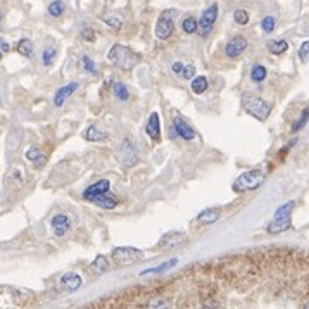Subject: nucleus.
I'll return each mask as SVG.
<instances>
[{"label": "nucleus", "mask_w": 309, "mask_h": 309, "mask_svg": "<svg viewBox=\"0 0 309 309\" xmlns=\"http://www.w3.org/2000/svg\"><path fill=\"white\" fill-rule=\"evenodd\" d=\"M173 130L178 137H182L183 140H194L195 139V130L190 126L189 123H185L182 118L173 119Z\"/></svg>", "instance_id": "nucleus-13"}, {"label": "nucleus", "mask_w": 309, "mask_h": 309, "mask_svg": "<svg viewBox=\"0 0 309 309\" xmlns=\"http://www.w3.org/2000/svg\"><path fill=\"white\" fill-rule=\"evenodd\" d=\"M182 30L185 33H189V35H192V33H195L199 30V21L194 18V16H189V18L183 19L182 23Z\"/></svg>", "instance_id": "nucleus-25"}, {"label": "nucleus", "mask_w": 309, "mask_h": 309, "mask_svg": "<svg viewBox=\"0 0 309 309\" xmlns=\"http://www.w3.org/2000/svg\"><path fill=\"white\" fill-rule=\"evenodd\" d=\"M218 11H219L218 4H212V6H209L202 12V16L199 19V33L202 36H207L212 31V26H214L216 19H218Z\"/></svg>", "instance_id": "nucleus-7"}, {"label": "nucleus", "mask_w": 309, "mask_h": 309, "mask_svg": "<svg viewBox=\"0 0 309 309\" xmlns=\"http://www.w3.org/2000/svg\"><path fill=\"white\" fill-rule=\"evenodd\" d=\"M64 9H66V6L62 0H54V2L49 6V14L52 16V18H59L62 12H64Z\"/></svg>", "instance_id": "nucleus-32"}, {"label": "nucleus", "mask_w": 309, "mask_h": 309, "mask_svg": "<svg viewBox=\"0 0 309 309\" xmlns=\"http://www.w3.org/2000/svg\"><path fill=\"white\" fill-rule=\"evenodd\" d=\"M56 57H57V49L49 47L43 50V54H41V62H43V66H52Z\"/></svg>", "instance_id": "nucleus-31"}, {"label": "nucleus", "mask_w": 309, "mask_h": 309, "mask_svg": "<svg viewBox=\"0 0 309 309\" xmlns=\"http://www.w3.org/2000/svg\"><path fill=\"white\" fill-rule=\"evenodd\" d=\"M107 59H109L111 62H114L119 69L128 71V69H131L133 66H137V62L140 61V56L133 52L131 49L116 43L111 47L109 54H107Z\"/></svg>", "instance_id": "nucleus-1"}, {"label": "nucleus", "mask_w": 309, "mask_h": 309, "mask_svg": "<svg viewBox=\"0 0 309 309\" xmlns=\"http://www.w3.org/2000/svg\"><path fill=\"white\" fill-rule=\"evenodd\" d=\"M152 300H154V302H147V304H145V307H166V306H168V304H166L162 299H152Z\"/></svg>", "instance_id": "nucleus-40"}, {"label": "nucleus", "mask_w": 309, "mask_h": 309, "mask_svg": "<svg viewBox=\"0 0 309 309\" xmlns=\"http://www.w3.org/2000/svg\"><path fill=\"white\" fill-rule=\"evenodd\" d=\"M18 52L24 57H30L33 54V41L30 38H23L18 43Z\"/></svg>", "instance_id": "nucleus-29"}, {"label": "nucleus", "mask_w": 309, "mask_h": 309, "mask_svg": "<svg viewBox=\"0 0 309 309\" xmlns=\"http://www.w3.org/2000/svg\"><path fill=\"white\" fill-rule=\"evenodd\" d=\"M264 182V173L261 169H250L242 173L239 178L233 182L232 189L233 192H249V190H256L257 187L262 185Z\"/></svg>", "instance_id": "nucleus-4"}, {"label": "nucleus", "mask_w": 309, "mask_h": 309, "mask_svg": "<svg viewBox=\"0 0 309 309\" xmlns=\"http://www.w3.org/2000/svg\"><path fill=\"white\" fill-rule=\"evenodd\" d=\"M309 121V107H306L302 112H300V116H299V119L295 121L294 123V126H292V131H299L300 128H304L306 126V123Z\"/></svg>", "instance_id": "nucleus-33"}, {"label": "nucleus", "mask_w": 309, "mask_h": 309, "mask_svg": "<svg viewBox=\"0 0 309 309\" xmlns=\"http://www.w3.org/2000/svg\"><path fill=\"white\" fill-rule=\"evenodd\" d=\"M180 76H182L183 80H192V78L195 76V68L194 66H183V71L180 73Z\"/></svg>", "instance_id": "nucleus-38"}, {"label": "nucleus", "mask_w": 309, "mask_h": 309, "mask_svg": "<svg viewBox=\"0 0 309 309\" xmlns=\"http://www.w3.org/2000/svg\"><path fill=\"white\" fill-rule=\"evenodd\" d=\"M0 61H2V52H0Z\"/></svg>", "instance_id": "nucleus-45"}, {"label": "nucleus", "mask_w": 309, "mask_h": 309, "mask_svg": "<svg viewBox=\"0 0 309 309\" xmlns=\"http://www.w3.org/2000/svg\"><path fill=\"white\" fill-rule=\"evenodd\" d=\"M102 19L109 24L112 30H121V28H123V19H121L119 16H116V14H104Z\"/></svg>", "instance_id": "nucleus-30"}, {"label": "nucleus", "mask_w": 309, "mask_h": 309, "mask_svg": "<svg viewBox=\"0 0 309 309\" xmlns=\"http://www.w3.org/2000/svg\"><path fill=\"white\" fill-rule=\"evenodd\" d=\"M176 264H178V259H169V261L162 262V264H159V266H156V268H150V270H145V271H142L140 275H150V273H164V271L171 270V268H173V266H176Z\"/></svg>", "instance_id": "nucleus-23"}, {"label": "nucleus", "mask_w": 309, "mask_h": 309, "mask_svg": "<svg viewBox=\"0 0 309 309\" xmlns=\"http://www.w3.org/2000/svg\"><path fill=\"white\" fill-rule=\"evenodd\" d=\"M85 139L89 142H102L104 139H106V135H104L97 126H89L85 131Z\"/></svg>", "instance_id": "nucleus-27"}, {"label": "nucleus", "mask_w": 309, "mask_h": 309, "mask_svg": "<svg viewBox=\"0 0 309 309\" xmlns=\"http://www.w3.org/2000/svg\"><path fill=\"white\" fill-rule=\"evenodd\" d=\"M242 106H244V109L247 111L250 116H254L257 121H266L271 112L268 104H266L261 97L252 95V94L242 95Z\"/></svg>", "instance_id": "nucleus-3"}, {"label": "nucleus", "mask_w": 309, "mask_h": 309, "mask_svg": "<svg viewBox=\"0 0 309 309\" xmlns=\"http://www.w3.org/2000/svg\"><path fill=\"white\" fill-rule=\"evenodd\" d=\"M0 21H2V12H0Z\"/></svg>", "instance_id": "nucleus-44"}, {"label": "nucleus", "mask_w": 309, "mask_h": 309, "mask_svg": "<svg viewBox=\"0 0 309 309\" xmlns=\"http://www.w3.org/2000/svg\"><path fill=\"white\" fill-rule=\"evenodd\" d=\"M245 49H247V40H245V36H233V38L227 43L225 52H227V57L235 59V57H239Z\"/></svg>", "instance_id": "nucleus-9"}, {"label": "nucleus", "mask_w": 309, "mask_h": 309, "mask_svg": "<svg viewBox=\"0 0 309 309\" xmlns=\"http://www.w3.org/2000/svg\"><path fill=\"white\" fill-rule=\"evenodd\" d=\"M109 189H111L109 180H99V182H95L94 185H90L89 189L83 192V199L89 200L90 197H95V195L109 194Z\"/></svg>", "instance_id": "nucleus-11"}, {"label": "nucleus", "mask_w": 309, "mask_h": 309, "mask_svg": "<svg viewBox=\"0 0 309 309\" xmlns=\"http://www.w3.org/2000/svg\"><path fill=\"white\" fill-rule=\"evenodd\" d=\"M304 307H309V300H307V302H306V306H304Z\"/></svg>", "instance_id": "nucleus-43"}, {"label": "nucleus", "mask_w": 309, "mask_h": 309, "mask_svg": "<svg viewBox=\"0 0 309 309\" xmlns=\"http://www.w3.org/2000/svg\"><path fill=\"white\" fill-rule=\"evenodd\" d=\"M0 102H2V99H0Z\"/></svg>", "instance_id": "nucleus-46"}, {"label": "nucleus", "mask_w": 309, "mask_h": 309, "mask_svg": "<svg viewBox=\"0 0 309 309\" xmlns=\"http://www.w3.org/2000/svg\"><path fill=\"white\" fill-rule=\"evenodd\" d=\"M50 225H52V232L57 237H64L71 230V219L68 214H56L50 221Z\"/></svg>", "instance_id": "nucleus-10"}, {"label": "nucleus", "mask_w": 309, "mask_h": 309, "mask_svg": "<svg viewBox=\"0 0 309 309\" xmlns=\"http://www.w3.org/2000/svg\"><path fill=\"white\" fill-rule=\"evenodd\" d=\"M174 18H176V11L173 9H166L161 12V16L157 18L156 24V36L159 40H168L171 36V33L174 30Z\"/></svg>", "instance_id": "nucleus-6"}, {"label": "nucleus", "mask_w": 309, "mask_h": 309, "mask_svg": "<svg viewBox=\"0 0 309 309\" xmlns=\"http://www.w3.org/2000/svg\"><path fill=\"white\" fill-rule=\"evenodd\" d=\"M145 131H147V135L152 140H159V137H161V118H159V114H157V112H152V114L149 116V121H147V124H145Z\"/></svg>", "instance_id": "nucleus-14"}, {"label": "nucleus", "mask_w": 309, "mask_h": 309, "mask_svg": "<svg viewBox=\"0 0 309 309\" xmlns=\"http://www.w3.org/2000/svg\"><path fill=\"white\" fill-rule=\"evenodd\" d=\"M207 86H209V83H207V78L204 76H199V78H192V92L194 94H204V92L207 90Z\"/></svg>", "instance_id": "nucleus-22"}, {"label": "nucleus", "mask_w": 309, "mask_h": 309, "mask_svg": "<svg viewBox=\"0 0 309 309\" xmlns=\"http://www.w3.org/2000/svg\"><path fill=\"white\" fill-rule=\"evenodd\" d=\"M89 202L95 204L99 207H104V209H114L118 206V200L112 199L109 194H104V195H95V197H90Z\"/></svg>", "instance_id": "nucleus-17"}, {"label": "nucleus", "mask_w": 309, "mask_h": 309, "mask_svg": "<svg viewBox=\"0 0 309 309\" xmlns=\"http://www.w3.org/2000/svg\"><path fill=\"white\" fill-rule=\"evenodd\" d=\"M112 259L118 266H130L145 259L144 250L137 247H116L112 250Z\"/></svg>", "instance_id": "nucleus-5"}, {"label": "nucleus", "mask_w": 309, "mask_h": 309, "mask_svg": "<svg viewBox=\"0 0 309 309\" xmlns=\"http://www.w3.org/2000/svg\"><path fill=\"white\" fill-rule=\"evenodd\" d=\"M78 83L74 81V83H69V85H66V86H62V89H59L56 92V97H54V106L56 107H61L62 104L66 102V99H69L71 95L74 94V92L78 90Z\"/></svg>", "instance_id": "nucleus-15"}, {"label": "nucleus", "mask_w": 309, "mask_h": 309, "mask_svg": "<svg viewBox=\"0 0 309 309\" xmlns=\"http://www.w3.org/2000/svg\"><path fill=\"white\" fill-rule=\"evenodd\" d=\"M299 59L302 62H307L309 61V40L304 41L302 45H300L299 49Z\"/></svg>", "instance_id": "nucleus-37"}, {"label": "nucleus", "mask_w": 309, "mask_h": 309, "mask_svg": "<svg viewBox=\"0 0 309 309\" xmlns=\"http://www.w3.org/2000/svg\"><path fill=\"white\" fill-rule=\"evenodd\" d=\"M266 74H268V71H266L264 66H261V64H256L252 68V71H250V78H252V81H256V83L264 81Z\"/></svg>", "instance_id": "nucleus-26"}, {"label": "nucleus", "mask_w": 309, "mask_h": 309, "mask_svg": "<svg viewBox=\"0 0 309 309\" xmlns=\"http://www.w3.org/2000/svg\"><path fill=\"white\" fill-rule=\"evenodd\" d=\"M185 233L183 232H168L164 233V235L161 237L159 240V247H178V245H182L183 242H185Z\"/></svg>", "instance_id": "nucleus-12"}, {"label": "nucleus", "mask_w": 309, "mask_h": 309, "mask_svg": "<svg viewBox=\"0 0 309 309\" xmlns=\"http://www.w3.org/2000/svg\"><path fill=\"white\" fill-rule=\"evenodd\" d=\"M0 49H2V52H9V50H11V45L7 43V41H4L2 38H0Z\"/></svg>", "instance_id": "nucleus-42"}, {"label": "nucleus", "mask_w": 309, "mask_h": 309, "mask_svg": "<svg viewBox=\"0 0 309 309\" xmlns=\"http://www.w3.org/2000/svg\"><path fill=\"white\" fill-rule=\"evenodd\" d=\"M81 282L83 280L78 273H66V275H62V278H61L62 287H66V290L68 292L78 290L81 287Z\"/></svg>", "instance_id": "nucleus-16"}, {"label": "nucleus", "mask_w": 309, "mask_h": 309, "mask_svg": "<svg viewBox=\"0 0 309 309\" xmlns=\"http://www.w3.org/2000/svg\"><path fill=\"white\" fill-rule=\"evenodd\" d=\"M9 292L12 294V297H14L16 302H19V300H30L31 297H35L30 290H24V289H14V287H9Z\"/></svg>", "instance_id": "nucleus-28"}, {"label": "nucleus", "mask_w": 309, "mask_h": 309, "mask_svg": "<svg viewBox=\"0 0 309 309\" xmlns=\"http://www.w3.org/2000/svg\"><path fill=\"white\" fill-rule=\"evenodd\" d=\"M90 270L94 271L95 275H102L109 270V262H107V259L104 256H97L95 257V261L90 264Z\"/></svg>", "instance_id": "nucleus-20"}, {"label": "nucleus", "mask_w": 309, "mask_h": 309, "mask_svg": "<svg viewBox=\"0 0 309 309\" xmlns=\"http://www.w3.org/2000/svg\"><path fill=\"white\" fill-rule=\"evenodd\" d=\"M119 157L123 159V162L126 166H133L137 164V161H139V154H137V149L135 145H133V142L130 140H123V144H121V150H119Z\"/></svg>", "instance_id": "nucleus-8"}, {"label": "nucleus", "mask_w": 309, "mask_h": 309, "mask_svg": "<svg viewBox=\"0 0 309 309\" xmlns=\"http://www.w3.org/2000/svg\"><path fill=\"white\" fill-rule=\"evenodd\" d=\"M81 38L86 40V41H94L95 40V31L90 30V28H85V30L81 31Z\"/></svg>", "instance_id": "nucleus-39"}, {"label": "nucleus", "mask_w": 309, "mask_h": 309, "mask_svg": "<svg viewBox=\"0 0 309 309\" xmlns=\"http://www.w3.org/2000/svg\"><path fill=\"white\" fill-rule=\"evenodd\" d=\"M294 206H295L294 200H289V202L283 204L282 207H278L273 216V221L268 225V233L277 235V233L285 232V230H289L292 227L290 216H292V211H294Z\"/></svg>", "instance_id": "nucleus-2"}, {"label": "nucleus", "mask_w": 309, "mask_h": 309, "mask_svg": "<svg viewBox=\"0 0 309 309\" xmlns=\"http://www.w3.org/2000/svg\"><path fill=\"white\" fill-rule=\"evenodd\" d=\"M261 26H262V31H264V33H271L275 28H277V21H275L273 16H268V18L262 19Z\"/></svg>", "instance_id": "nucleus-36"}, {"label": "nucleus", "mask_w": 309, "mask_h": 309, "mask_svg": "<svg viewBox=\"0 0 309 309\" xmlns=\"http://www.w3.org/2000/svg\"><path fill=\"white\" fill-rule=\"evenodd\" d=\"M268 49L271 54H283L287 52V49H289V43H287L285 40H270L268 41Z\"/></svg>", "instance_id": "nucleus-24"}, {"label": "nucleus", "mask_w": 309, "mask_h": 309, "mask_svg": "<svg viewBox=\"0 0 309 309\" xmlns=\"http://www.w3.org/2000/svg\"><path fill=\"white\" fill-rule=\"evenodd\" d=\"M197 219H199L202 225H212V223H216V221L219 219V209H216V207L212 209V207H209V209L200 211L199 216H197Z\"/></svg>", "instance_id": "nucleus-19"}, {"label": "nucleus", "mask_w": 309, "mask_h": 309, "mask_svg": "<svg viewBox=\"0 0 309 309\" xmlns=\"http://www.w3.org/2000/svg\"><path fill=\"white\" fill-rule=\"evenodd\" d=\"M233 19H235L237 24H240V26H245V24L249 23V12L244 11V9H237L233 12Z\"/></svg>", "instance_id": "nucleus-35"}, {"label": "nucleus", "mask_w": 309, "mask_h": 309, "mask_svg": "<svg viewBox=\"0 0 309 309\" xmlns=\"http://www.w3.org/2000/svg\"><path fill=\"white\" fill-rule=\"evenodd\" d=\"M26 159L33 162L36 168H41V166H45V162H47V156L41 154V150L38 147H30L26 150Z\"/></svg>", "instance_id": "nucleus-18"}, {"label": "nucleus", "mask_w": 309, "mask_h": 309, "mask_svg": "<svg viewBox=\"0 0 309 309\" xmlns=\"http://www.w3.org/2000/svg\"><path fill=\"white\" fill-rule=\"evenodd\" d=\"M112 92H114L116 99L121 100V102H126V100L130 99V90H128V86L124 85V83H114Z\"/></svg>", "instance_id": "nucleus-21"}, {"label": "nucleus", "mask_w": 309, "mask_h": 309, "mask_svg": "<svg viewBox=\"0 0 309 309\" xmlns=\"http://www.w3.org/2000/svg\"><path fill=\"white\" fill-rule=\"evenodd\" d=\"M81 64H83V69L89 71L90 74H94V76H97V74H99V71H97V68H95V62H94L92 57L83 56L81 57Z\"/></svg>", "instance_id": "nucleus-34"}, {"label": "nucleus", "mask_w": 309, "mask_h": 309, "mask_svg": "<svg viewBox=\"0 0 309 309\" xmlns=\"http://www.w3.org/2000/svg\"><path fill=\"white\" fill-rule=\"evenodd\" d=\"M183 66H185V64H182V62H174V64H173V73L180 74L183 71Z\"/></svg>", "instance_id": "nucleus-41"}]
</instances>
